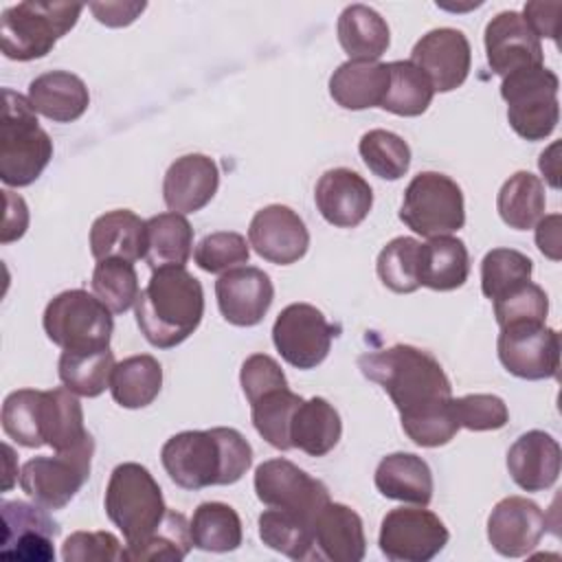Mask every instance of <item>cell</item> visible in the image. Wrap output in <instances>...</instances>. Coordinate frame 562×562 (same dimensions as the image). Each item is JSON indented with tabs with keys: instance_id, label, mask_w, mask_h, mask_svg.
Instances as JSON below:
<instances>
[{
	"instance_id": "cell-1",
	"label": "cell",
	"mask_w": 562,
	"mask_h": 562,
	"mask_svg": "<svg viewBox=\"0 0 562 562\" xmlns=\"http://www.w3.org/2000/svg\"><path fill=\"white\" fill-rule=\"evenodd\" d=\"M358 369L389 393L413 443L437 448L457 435L452 386L432 353L413 345H393L362 353Z\"/></svg>"
},
{
	"instance_id": "cell-2",
	"label": "cell",
	"mask_w": 562,
	"mask_h": 562,
	"mask_svg": "<svg viewBox=\"0 0 562 562\" xmlns=\"http://www.w3.org/2000/svg\"><path fill=\"white\" fill-rule=\"evenodd\" d=\"M160 461L182 490L233 485L252 465V448L235 428L182 430L162 443Z\"/></svg>"
},
{
	"instance_id": "cell-3",
	"label": "cell",
	"mask_w": 562,
	"mask_h": 562,
	"mask_svg": "<svg viewBox=\"0 0 562 562\" xmlns=\"http://www.w3.org/2000/svg\"><path fill=\"white\" fill-rule=\"evenodd\" d=\"M136 325L145 340L158 349L184 342L202 323L204 290L184 266L151 270L136 305Z\"/></svg>"
},
{
	"instance_id": "cell-4",
	"label": "cell",
	"mask_w": 562,
	"mask_h": 562,
	"mask_svg": "<svg viewBox=\"0 0 562 562\" xmlns=\"http://www.w3.org/2000/svg\"><path fill=\"white\" fill-rule=\"evenodd\" d=\"M0 121V180L7 187H29L53 158V140L40 127L29 99L4 88Z\"/></svg>"
},
{
	"instance_id": "cell-5",
	"label": "cell",
	"mask_w": 562,
	"mask_h": 562,
	"mask_svg": "<svg viewBox=\"0 0 562 562\" xmlns=\"http://www.w3.org/2000/svg\"><path fill=\"white\" fill-rule=\"evenodd\" d=\"M105 514L125 538V549L143 542L165 518L162 490L151 472L134 461L119 463L105 487Z\"/></svg>"
},
{
	"instance_id": "cell-6",
	"label": "cell",
	"mask_w": 562,
	"mask_h": 562,
	"mask_svg": "<svg viewBox=\"0 0 562 562\" xmlns=\"http://www.w3.org/2000/svg\"><path fill=\"white\" fill-rule=\"evenodd\" d=\"M83 4L26 0L7 7L0 18L2 53L15 61H31L48 55L79 20Z\"/></svg>"
},
{
	"instance_id": "cell-7",
	"label": "cell",
	"mask_w": 562,
	"mask_h": 562,
	"mask_svg": "<svg viewBox=\"0 0 562 562\" xmlns=\"http://www.w3.org/2000/svg\"><path fill=\"white\" fill-rule=\"evenodd\" d=\"M560 79L544 64L527 66L503 77L501 97L507 103V121L525 140H544L560 121Z\"/></svg>"
},
{
	"instance_id": "cell-8",
	"label": "cell",
	"mask_w": 562,
	"mask_h": 562,
	"mask_svg": "<svg viewBox=\"0 0 562 562\" xmlns=\"http://www.w3.org/2000/svg\"><path fill=\"white\" fill-rule=\"evenodd\" d=\"M44 331L61 351H97L110 347L112 312L88 290H64L53 296L42 316Z\"/></svg>"
},
{
	"instance_id": "cell-9",
	"label": "cell",
	"mask_w": 562,
	"mask_h": 562,
	"mask_svg": "<svg viewBox=\"0 0 562 562\" xmlns=\"http://www.w3.org/2000/svg\"><path fill=\"white\" fill-rule=\"evenodd\" d=\"M400 220L428 239L457 233L465 224L463 191L446 173L419 171L404 189Z\"/></svg>"
},
{
	"instance_id": "cell-10",
	"label": "cell",
	"mask_w": 562,
	"mask_h": 562,
	"mask_svg": "<svg viewBox=\"0 0 562 562\" xmlns=\"http://www.w3.org/2000/svg\"><path fill=\"white\" fill-rule=\"evenodd\" d=\"M94 439L50 457H33L20 470L22 492L46 509L66 507L90 476Z\"/></svg>"
},
{
	"instance_id": "cell-11",
	"label": "cell",
	"mask_w": 562,
	"mask_h": 562,
	"mask_svg": "<svg viewBox=\"0 0 562 562\" xmlns=\"http://www.w3.org/2000/svg\"><path fill=\"white\" fill-rule=\"evenodd\" d=\"M443 520L422 507H395L380 525L378 544L391 562H428L448 544Z\"/></svg>"
},
{
	"instance_id": "cell-12",
	"label": "cell",
	"mask_w": 562,
	"mask_h": 562,
	"mask_svg": "<svg viewBox=\"0 0 562 562\" xmlns=\"http://www.w3.org/2000/svg\"><path fill=\"white\" fill-rule=\"evenodd\" d=\"M501 364L520 380H549L560 369V334L538 321L509 323L501 327Z\"/></svg>"
},
{
	"instance_id": "cell-13",
	"label": "cell",
	"mask_w": 562,
	"mask_h": 562,
	"mask_svg": "<svg viewBox=\"0 0 562 562\" xmlns=\"http://www.w3.org/2000/svg\"><path fill=\"white\" fill-rule=\"evenodd\" d=\"M334 336V325L310 303L285 305L272 325L277 351L288 364L303 371L316 369L327 358Z\"/></svg>"
},
{
	"instance_id": "cell-14",
	"label": "cell",
	"mask_w": 562,
	"mask_h": 562,
	"mask_svg": "<svg viewBox=\"0 0 562 562\" xmlns=\"http://www.w3.org/2000/svg\"><path fill=\"white\" fill-rule=\"evenodd\" d=\"M255 494L263 505L294 512L312 522L331 501L323 481L288 459H268L255 468Z\"/></svg>"
},
{
	"instance_id": "cell-15",
	"label": "cell",
	"mask_w": 562,
	"mask_h": 562,
	"mask_svg": "<svg viewBox=\"0 0 562 562\" xmlns=\"http://www.w3.org/2000/svg\"><path fill=\"white\" fill-rule=\"evenodd\" d=\"M411 61L428 77L435 92H452L470 75L472 48L463 31L441 26L417 40Z\"/></svg>"
},
{
	"instance_id": "cell-16",
	"label": "cell",
	"mask_w": 562,
	"mask_h": 562,
	"mask_svg": "<svg viewBox=\"0 0 562 562\" xmlns=\"http://www.w3.org/2000/svg\"><path fill=\"white\" fill-rule=\"evenodd\" d=\"M248 244L261 259L277 266H290L305 257L310 233L296 211L285 204H268L252 215Z\"/></svg>"
},
{
	"instance_id": "cell-17",
	"label": "cell",
	"mask_w": 562,
	"mask_h": 562,
	"mask_svg": "<svg viewBox=\"0 0 562 562\" xmlns=\"http://www.w3.org/2000/svg\"><path fill=\"white\" fill-rule=\"evenodd\" d=\"M544 531V512L525 496L501 498L487 516V540L503 558H522L531 553L540 544Z\"/></svg>"
},
{
	"instance_id": "cell-18",
	"label": "cell",
	"mask_w": 562,
	"mask_h": 562,
	"mask_svg": "<svg viewBox=\"0 0 562 562\" xmlns=\"http://www.w3.org/2000/svg\"><path fill=\"white\" fill-rule=\"evenodd\" d=\"M215 296L224 321L237 327H252L268 314L274 301V285L261 268L239 266L220 274Z\"/></svg>"
},
{
	"instance_id": "cell-19",
	"label": "cell",
	"mask_w": 562,
	"mask_h": 562,
	"mask_svg": "<svg viewBox=\"0 0 562 562\" xmlns=\"http://www.w3.org/2000/svg\"><path fill=\"white\" fill-rule=\"evenodd\" d=\"M485 55L494 75L507 77L514 70L542 64V46L518 11H501L485 24Z\"/></svg>"
},
{
	"instance_id": "cell-20",
	"label": "cell",
	"mask_w": 562,
	"mask_h": 562,
	"mask_svg": "<svg viewBox=\"0 0 562 562\" xmlns=\"http://www.w3.org/2000/svg\"><path fill=\"white\" fill-rule=\"evenodd\" d=\"M314 202L323 220L336 228H353L373 206L371 184L347 167L327 169L314 189Z\"/></svg>"
},
{
	"instance_id": "cell-21",
	"label": "cell",
	"mask_w": 562,
	"mask_h": 562,
	"mask_svg": "<svg viewBox=\"0 0 562 562\" xmlns=\"http://www.w3.org/2000/svg\"><path fill=\"white\" fill-rule=\"evenodd\" d=\"M220 187V169L204 154L176 158L162 180V200L173 213H195L204 209Z\"/></svg>"
},
{
	"instance_id": "cell-22",
	"label": "cell",
	"mask_w": 562,
	"mask_h": 562,
	"mask_svg": "<svg viewBox=\"0 0 562 562\" xmlns=\"http://www.w3.org/2000/svg\"><path fill=\"white\" fill-rule=\"evenodd\" d=\"M562 465L560 443L544 430L522 432L507 450V470L525 492H542L555 485Z\"/></svg>"
},
{
	"instance_id": "cell-23",
	"label": "cell",
	"mask_w": 562,
	"mask_h": 562,
	"mask_svg": "<svg viewBox=\"0 0 562 562\" xmlns=\"http://www.w3.org/2000/svg\"><path fill=\"white\" fill-rule=\"evenodd\" d=\"M367 553L362 518L342 503H327L314 522V558L360 562Z\"/></svg>"
},
{
	"instance_id": "cell-24",
	"label": "cell",
	"mask_w": 562,
	"mask_h": 562,
	"mask_svg": "<svg viewBox=\"0 0 562 562\" xmlns=\"http://www.w3.org/2000/svg\"><path fill=\"white\" fill-rule=\"evenodd\" d=\"M31 108L55 123H70L83 116L90 105V92L81 77L68 70L37 75L26 94Z\"/></svg>"
},
{
	"instance_id": "cell-25",
	"label": "cell",
	"mask_w": 562,
	"mask_h": 562,
	"mask_svg": "<svg viewBox=\"0 0 562 562\" xmlns=\"http://www.w3.org/2000/svg\"><path fill=\"white\" fill-rule=\"evenodd\" d=\"M145 226L130 209H114L99 215L90 226V252L97 261L123 259L138 261L145 259Z\"/></svg>"
},
{
	"instance_id": "cell-26",
	"label": "cell",
	"mask_w": 562,
	"mask_h": 562,
	"mask_svg": "<svg viewBox=\"0 0 562 562\" xmlns=\"http://www.w3.org/2000/svg\"><path fill=\"white\" fill-rule=\"evenodd\" d=\"M389 64L349 59L329 77V94L345 110L380 108L389 90Z\"/></svg>"
},
{
	"instance_id": "cell-27",
	"label": "cell",
	"mask_w": 562,
	"mask_h": 562,
	"mask_svg": "<svg viewBox=\"0 0 562 562\" xmlns=\"http://www.w3.org/2000/svg\"><path fill=\"white\" fill-rule=\"evenodd\" d=\"M373 479L378 492L386 498L422 507L432 501V472L428 463L413 452H393L382 457Z\"/></svg>"
},
{
	"instance_id": "cell-28",
	"label": "cell",
	"mask_w": 562,
	"mask_h": 562,
	"mask_svg": "<svg viewBox=\"0 0 562 562\" xmlns=\"http://www.w3.org/2000/svg\"><path fill=\"white\" fill-rule=\"evenodd\" d=\"M40 430L44 446L55 452L72 450L92 437L83 426V408L77 395L66 386L42 391Z\"/></svg>"
},
{
	"instance_id": "cell-29",
	"label": "cell",
	"mask_w": 562,
	"mask_h": 562,
	"mask_svg": "<svg viewBox=\"0 0 562 562\" xmlns=\"http://www.w3.org/2000/svg\"><path fill=\"white\" fill-rule=\"evenodd\" d=\"M342 435L338 411L325 397H310L299 404L290 422L292 448L310 457H325L336 448Z\"/></svg>"
},
{
	"instance_id": "cell-30",
	"label": "cell",
	"mask_w": 562,
	"mask_h": 562,
	"mask_svg": "<svg viewBox=\"0 0 562 562\" xmlns=\"http://www.w3.org/2000/svg\"><path fill=\"white\" fill-rule=\"evenodd\" d=\"M336 33L349 59L378 61L391 44V31L386 20L367 4L345 7L338 18Z\"/></svg>"
},
{
	"instance_id": "cell-31",
	"label": "cell",
	"mask_w": 562,
	"mask_h": 562,
	"mask_svg": "<svg viewBox=\"0 0 562 562\" xmlns=\"http://www.w3.org/2000/svg\"><path fill=\"white\" fill-rule=\"evenodd\" d=\"M470 274V255L465 244L452 235L430 237L419 252V285L437 292L461 288Z\"/></svg>"
},
{
	"instance_id": "cell-32",
	"label": "cell",
	"mask_w": 562,
	"mask_h": 562,
	"mask_svg": "<svg viewBox=\"0 0 562 562\" xmlns=\"http://www.w3.org/2000/svg\"><path fill=\"white\" fill-rule=\"evenodd\" d=\"M193 250V228L182 213H158L145 226V261L151 270L184 266Z\"/></svg>"
},
{
	"instance_id": "cell-33",
	"label": "cell",
	"mask_w": 562,
	"mask_h": 562,
	"mask_svg": "<svg viewBox=\"0 0 562 562\" xmlns=\"http://www.w3.org/2000/svg\"><path fill=\"white\" fill-rule=\"evenodd\" d=\"M162 389V367L149 353L123 358L110 378L112 400L123 408L149 406Z\"/></svg>"
},
{
	"instance_id": "cell-34",
	"label": "cell",
	"mask_w": 562,
	"mask_h": 562,
	"mask_svg": "<svg viewBox=\"0 0 562 562\" xmlns=\"http://www.w3.org/2000/svg\"><path fill=\"white\" fill-rule=\"evenodd\" d=\"M544 184L529 171H516L509 176L496 198L501 220L516 231L533 228L544 217Z\"/></svg>"
},
{
	"instance_id": "cell-35",
	"label": "cell",
	"mask_w": 562,
	"mask_h": 562,
	"mask_svg": "<svg viewBox=\"0 0 562 562\" xmlns=\"http://www.w3.org/2000/svg\"><path fill=\"white\" fill-rule=\"evenodd\" d=\"M189 531L195 549L213 553L235 551L244 538L239 514L220 501L200 503L191 516Z\"/></svg>"
},
{
	"instance_id": "cell-36",
	"label": "cell",
	"mask_w": 562,
	"mask_h": 562,
	"mask_svg": "<svg viewBox=\"0 0 562 562\" xmlns=\"http://www.w3.org/2000/svg\"><path fill=\"white\" fill-rule=\"evenodd\" d=\"M259 538L272 551L292 560L314 558V522L279 507H270L259 516Z\"/></svg>"
},
{
	"instance_id": "cell-37",
	"label": "cell",
	"mask_w": 562,
	"mask_h": 562,
	"mask_svg": "<svg viewBox=\"0 0 562 562\" xmlns=\"http://www.w3.org/2000/svg\"><path fill=\"white\" fill-rule=\"evenodd\" d=\"M114 353L110 347L97 351H61L57 373L61 384L81 397H97L110 389L114 371Z\"/></svg>"
},
{
	"instance_id": "cell-38",
	"label": "cell",
	"mask_w": 562,
	"mask_h": 562,
	"mask_svg": "<svg viewBox=\"0 0 562 562\" xmlns=\"http://www.w3.org/2000/svg\"><path fill=\"white\" fill-rule=\"evenodd\" d=\"M389 72L391 81L380 108L397 116L424 114L435 97L428 77L411 59L389 61Z\"/></svg>"
},
{
	"instance_id": "cell-39",
	"label": "cell",
	"mask_w": 562,
	"mask_h": 562,
	"mask_svg": "<svg viewBox=\"0 0 562 562\" xmlns=\"http://www.w3.org/2000/svg\"><path fill=\"white\" fill-rule=\"evenodd\" d=\"M301 395L290 391V386H281L263 393L250 404V417L255 430L277 450H290V422L299 404Z\"/></svg>"
},
{
	"instance_id": "cell-40",
	"label": "cell",
	"mask_w": 562,
	"mask_h": 562,
	"mask_svg": "<svg viewBox=\"0 0 562 562\" xmlns=\"http://www.w3.org/2000/svg\"><path fill=\"white\" fill-rule=\"evenodd\" d=\"M92 294L112 312L123 314L140 294L138 274L132 261L103 259L92 270Z\"/></svg>"
},
{
	"instance_id": "cell-41",
	"label": "cell",
	"mask_w": 562,
	"mask_h": 562,
	"mask_svg": "<svg viewBox=\"0 0 562 562\" xmlns=\"http://www.w3.org/2000/svg\"><path fill=\"white\" fill-rule=\"evenodd\" d=\"M191 531L184 514L167 509L162 522L138 544L127 547V560H184L191 551Z\"/></svg>"
},
{
	"instance_id": "cell-42",
	"label": "cell",
	"mask_w": 562,
	"mask_h": 562,
	"mask_svg": "<svg viewBox=\"0 0 562 562\" xmlns=\"http://www.w3.org/2000/svg\"><path fill=\"white\" fill-rule=\"evenodd\" d=\"M419 252L422 241L415 237L391 239L375 261L380 281L397 294L415 292L419 288Z\"/></svg>"
},
{
	"instance_id": "cell-43",
	"label": "cell",
	"mask_w": 562,
	"mask_h": 562,
	"mask_svg": "<svg viewBox=\"0 0 562 562\" xmlns=\"http://www.w3.org/2000/svg\"><path fill=\"white\" fill-rule=\"evenodd\" d=\"M362 162L382 180H400L411 167L408 143L389 130H369L358 143Z\"/></svg>"
},
{
	"instance_id": "cell-44",
	"label": "cell",
	"mask_w": 562,
	"mask_h": 562,
	"mask_svg": "<svg viewBox=\"0 0 562 562\" xmlns=\"http://www.w3.org/2000/svg\"><path fill=\"white\" fill-rule=\"evenodd\" d=\"M40 404L42 391L18 389L2 402V430L9 439L24 448L44 446L40 430Z\"/></svg>"
},
{
	"instance_id": "cell-45",
	"label": "cell",
	"mask_w": 562,
	"mask_h": 562,
	"mask_svg": "<svg viewBox=\"0 0 562 562\" xmlns=\"http://www.w3.org/2000/svg\"><path fill=\"white\" fill-rule=\"evenodd\" d=\"M533 261L514 248H492L481 261V290L494 301L509 288L529 281Z\"/></svg>"
},
{
	"instance_id": "cell-46",
	"label": "cell",
	"mask_w": 562,
	"mask_h": 562,
	"mask_svg": "<svg viewBox=\"0 0 562 562\" xmlns=\"http://www.w3.org/2000/svg\"><path fill=\"white\" fill-rule=\"evenodd\" d=\"M250 244L246 241L244 235L233 233V231H217L206 237L195 246L193 259L198 268L211 274H224L233 268L246 266L250 257Z\"/></svg>"
},
{
	"instance_id": "cell-47",
	"label": "cell",
	"mask_w": 562,
	"mask_h": 562,
	"mask_svg": "<svg viewBox=\"0 0 562 562\" xmlns=\"http://www.w3.org/2000/svg\"><path fill=\"white\" fill-rule=\"evenodd\" d=\"M547 314H549V296L531 279L509 288L505 294L494 299V316L498 327L509 323H522V321L544 323Z\"/></svg>"
},
{
	"instance_id": "cell-48",
	"label": "cell",
	"mask_w": 562,
	"mask_h": 562,
	"mask_svg": "<svg viewBox=\"0 0 562 562\" xmlns=\"http://www.w3.org/2000/svg\"><path fill=\"white\" fill-rule=\"evenodd\" d=\"M452 411L459 428H468L474 432L498 430L509 422L507 404L492 393H470L452 397Z\"/></svg>"
},
{
	"instance_id": "cell-49",
	"label": "cell",
	"mask_w": 562,
	"mask_h": 562,
	"mask_svg": "<svg viewBox=\"0 0 562 562\" xmlns=\"http://www.w3.org/2000/svg\"><path fill=\"white\" fill-rule=\"evenodd\" d=\"M61 558L66 562H121L127 560V551L110 531H75L64 540Z\"/></svg>"
},
{
	"instance_id": "cell-50",
	"label": "cell",
	"mask_w": 562,
	"mask_h": 562,
	"mask_svg": "<svg viewBox=\"0 0 562 562\" xmlns=\"http://www.w3.org/2000/svg\"><path fill=\"white\" fill-rule=\"evenodd\" d=\"M2 542L13 540L26 531H42L48 536H57V522L46 514V507L31 505L24 501H2Z\"/></svg>"
},
{
	"instance_id": "cell-51",
	"label": "cell",
	"mask_w": 562,
	"mask_h": 562,
	"mask_svg": "<svg viewBox=\"0 0 562 562\" xmlns=\"http://www.w3.org/2000/svg\"><path fill=\"white\" fill-rule=\"evenodd\" d=\"M239 384L248 404H252L263 393L288 386V378L274 358L266 353H252L241 364Z\"/></svg>"
},
{
	"instance_id": "cell-52",
	"label": "cell",
	"mask_w": 562,
	"mask_h": 562,
	"mask_svg": "<svg viewBox=\"0 0 562 562\" xmlns=\"http://www.w3.org/2000/svg\"><path fill=\"white\" fill-rule=\"evenodd\" d=\"M560 13H562V2L553 0V2H542V0H533L527 2L522 9V20L529 24V29L540 37H549L558 42L560 35Z\"/></svg>"
},
{
	"instance_id": "cell-53",
	"label": "cell",
	"mask_w": 562,
	"mask_h": 562,
	"mask_svg": "<svg viewBox=\"0 0 562 562\" xmlns=\"http://www.w3.org/2000/svg\"><path fill=\"white\" fill-rule=\"evenodd\" d=\"M145 2H90L88 9L94 13V18L105 26H127L132 24L143 11Z\"/></svg>"
},
{
	"instance_id": "cell-54",
	"label": "cell",
	"mask_w": 562,
	"mask_h": 562,
	"mask_svg": "<svg viewBox=\"0 0 562 562\" xmlns=\"http://www.w3.org/2000/svg\"><path fill=\"white\" fill-rule=\"evenodd\" d=\"M2 193H4V202H7V213H4L0 241L9 244V241L20 239L26 233V228H29V209H26V202L18 193H13L11 189H4Z\"/></svg>"
},
{
	"instance_id": "cell-55",
	"label": "cell",
	"mask_w": 562,
	"mask_h": 562,
	"mask_svg": "<svg viewBox=\"0 0 562 562\" xmlns=\"http://www.w3.org/2000/svg\"><path fill=\"white\" fill-rule=\"evenodd\" d=\"M560 213H553V215H544L538 224H536V246L538 250L549 257L551 261H560Z\"/></svg>"
},
{
	"instance_id": "cell-56",
	"label": "cell",
	"mask_w": 562,
	"mask_h": 562,
	"mask_svg": "<svg viewBox=\"0 0 562 562\" xmlns=\"http://www.w3.org/2000/svg\"><path fill=\"white\" fill-rule=\"evenodd\" d=\"M558 149L560 145L553 143L549 149H544L540 154V160H538V167L542 171V176L547 178V182L553 187V189H560V171H558Z\"/></svg>"
}]
</instances>
